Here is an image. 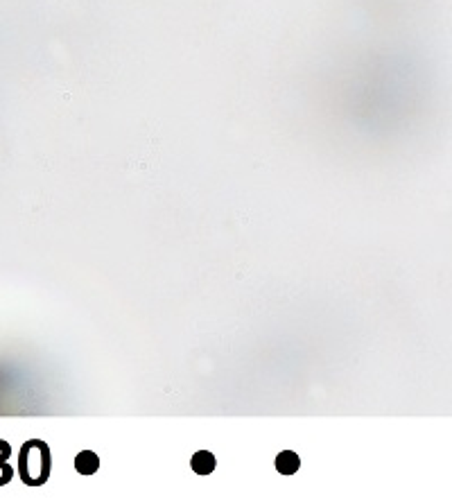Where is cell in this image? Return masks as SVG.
Instances as JSON below:
<instances>
[{
	"instance_id": "6da1fadb",
	"label": "cell",
	"mask_w": 452,
	"mask_h": 502,
	"mask_svg": "<svg viewBox=\"0 0 452 502\" xmlns=\"http://www.w3.org/2000/svg\"><path fill=\"white\" fill-rule=\"evenodd\" d=\"M19 473L27 486H41L50 478V448L41 439L23 443L19 455Z\"/></svg>"
},
{
	"instance_id": "7a4b0ae2",
	"label": "cell",
	"mask_w": 452,
	"mask_h": 502,
	"mask_svg": "<svg viewBox=\"0 0 452 502\" xmlns=\"http://www.w3.org/2000/svg\"><path fill=\"white\" fill-rule=\"evenodd\" d=\"M215 455L213 453H209V451H199V453H195L193 455V459H190V466H193V471L197 473V475H209V473H213L215 471Z\"/></svg>"
},
{
	"instance_id": "3957f363",
	"label": "cell",
	"mask_w": 452,
	"mask_h": 502,
	"mask_svg": "<svg viewBox=\"0 0 452 502\" xmlns=\"http://www.w3.org/2000/svg\"><path fill=\"white\" fill-rule=\"evenodd\" d=\"M98 466H100V459H98V455H95L93 451H81V453H77V457H75V468H77V473H81V475H93L95 471H98Z\"/></svg>"
},
{
	"instance_id": "277c9868",
	"label": "cell",
	"mask_w": 452,
	"mask_h": 502,
	"mask_svg": "<svg viewBox=\"0 0 452 502\" xmlns=\"http://www.w3.org/2000/svg\"><path fill=\"white\" fill-rule=\"evenodd\" d=\"M298 466H301V459H298V455L292 453V451H283V453L276 457V468H278V473H283V475H294V473L298 471Z\"/></svg>"
}]
</instances>
